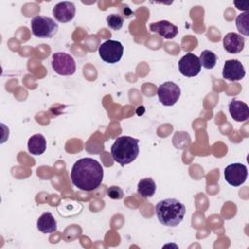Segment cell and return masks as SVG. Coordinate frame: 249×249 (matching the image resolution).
I'll return each instance as SVG.
<instances>
[{
	"instance_id": "6da1fadb",
	"label": "cell",
	"mask_w": 249,
	"mask_h": 249,
	"mask_svg": "<svg viewBox=\"0 0 249 249\" xmlns=\"http://www.w3.org/2000/svg\"><path fill=\"white\" fill-rule=\"evenodd\" d=\"M70 177L72 184L76 188L82 191L91 192L101 185L103 168L97 160L91 158H83L73 164Z\"/></svg>"
},
{
	"instance_id": "7a4b0ae2",
	"label": "cell",
	"mask_w": 249,
	"mask_h": 249,
	"mask_svg": "<svg viewBox=\"0 0 249 249\" xmlns=\"http://www.w3.org/2000/svg\"><path fill=\"white\" fill-rule=\"evenodd\" d=\"M155 210L160 223L166 227L178 226L186 214L185 205L176 198H165L159 201Z\"/></svg>"
},
{
	"instance_id": "3957f363",
	"label": "cell",
	"mask_w": 249,
	"mask_h": 249,
	"mask_svg": "<svg viewBox=\"0 0 249 249\" xmlns=\"http://www.w3.org/2000/svg\"><path fill=\"white\" fill-rule=\"evenodd\" d=\"M139 154V140L131 136L118 137L111 147L113 160L124 166L132 162Z\"/></svg>"
},
{
	"instance_id": "277c9868",
	"label": "cell",
	"mask_w": 249,
	"mask_h": 249,
	"mask_svg": "<svg viewBox=\"0 0 249 249\" xmlns=\"http://www.w3.org/2000/svg\"><path fill=\"white\" fill-rule=\"evenodd\" d=\"M32 34L38 38H52L57 32V23L49 17L35 16L30 22Z\"/></svg>"
},
{
	"instance_id": "5b68a950",
	"label": "cell",
	"mask_w": 249,
	"mask_h": 249,
	"mask_svg": "<svg viewBox=\"0 0 249 249\" xmlns=\"http://www.w3.org/2000/svg\"><path fill=\"white\" fill-rule=\"evenodd\" d=\"M98 53L103 61L114 64L121 60L124 53V46L119 41L107 40L99 46Z\"/></svg>"
},
{
	"instance_id": "8992f818",
	"label": "cell",
	"mask_w": 249,
	"mask_h": 249,
	"mask_svg": "<svg viewBox=\"0 0 249 249\" xmlns=\"http://www.w3.org/2000/svg\"><path fill=\"white\" fill-rule=\"evenodd\" d=\"M52 67L55 73L62 76L73 75L76 71L74 58L70 54L62 52H57L53 54Z\"/></svg>"
},
{
	"instance_id": "52a82bcc",
	"label": "cell",
	"mask_w": 249,
	"mask_h": 249,
	"mask_svg": "<svg viewBox=\"0 0 249 249\" xmlns=\"http://www.w3.org/2000/svg\"><path fill=\"white\" fill-rule=\"evenodd\" d=\"M181 94L178 85L173 82H165L158 88V97L160 102L164 106L174 105Z\"/></svg>"
},
{
	"instance_id": "ba28073f",
	"label": "cell",
	"mask_w": 249,
	"mask_h": 249,
	"mask_svg": "<svg viewBox=\"0 0 249 249\" xmlns=\"http://www.w3.org/2000/svg\"><path fill=\"white\" fill-rule=\"evenodd\" d=\"M247 175H248L247 167L244 164L239 162H235L228 165L224 171L225 180L231 186H233V187H238L242 185L246 181Z\"/></svg>"
},
{
	"instance_id": "9c48e42d",
	"label": "cell",
	"mask_w": 249,
	"mask_h": 249,
	"mask_svg": "<svg viewBox=\"0 0 249 249\" xmlns=\"http://www.w3.org/2000/svg\"><path fill=\"white\" fill-rule=\"evenodd\" d=\"M179 72L185 77H195L199 74L201 64L199 58L192 53H186L178 62Z\"/></svg>"
},
{
	"instance_id": "30bf717a",
	"label": "cell",
	"mask_w": 249,
	"mask_h": 249,
	"mask_svg": "<svg viewBox=\"0 0 249 249\" xmlns=\"http://www.w3.org/2000/svg\"><path fill=\"white\" fill-rule=\"evenodd\" d=\"M223 78L231 82L240 81L245 76V69L243 64L237 59H229L225 62L223 67Z\"/></svg>"
},
{
	"instance_id": "8fae6325",
	"label": "cell",
	"mask_w": 249,
	"mask_h": 249,
	"mask_svg": "<svg viewBox=\"0 0 249 249\" xmlns=\"http://www.w3.org/2000/svg\"><path fill=\"white\" fill-rule=\"evenodd\" d=\"M76 14L75 5L72 2L64 1L57 3L53 9V15L54 18L62 23L71 21Z\"/></svg>"
},
{
	"instance_id": "7c38bea8",
	"label": "cell",
	"mask_w": 249,
	"mask_h": 249,
	"mask_svg": "<svg viewBox=\"0 0 249 249\" xmlns=\"http://www.w3.org/2000/svg\"><path fill=\"white\" fill-rule=\"evenodd\" d=\"M244 38L237 33L230 32L227 33L223 38V46L224 49L232 54L240 53L244 48Z\"/></svg>"
},
{
	"instance_id": "4fadbf2b",
	"label": "cell",
	"mask_w": 249,
	"mask_h": 249,
	"mask_svg": "<svg viewBox=\"0 0 249 249\" xmlns=\"http://www.w3.org/2000/svg\"><path fill=\"white\" fill-rule=\"evenodd\" d=\"M149 28L152 32L157 33L165 39H172L178 34V27L167 20L153 22L150 24Z\"/></svg>"
},
{
	"instance_id": "5bb4252c",
	"label": "cell",
	"mask_w": 249,
	"mask_h": 249,
	"mask_svg": "<svg viewBox=\"0 0 249 249\" xmlns=\"http://www.w3.org/2000/svg\"><path fill=\"white\" fill-rule=\"evenodd\" d=\"M229 111L231 118L236 122H245L249 118V107L243 101L231 100L229 104Z\"/></svg>"
},
{
	"instance_id": "9a60e30c",
	"label": "cell",
	"mask_w": 249,
	"mask_h": 249,
	"mask_svg": "<svg viewBox=\"0 0 249 249\" xmlns=\"http://www.w3.org/2000/svg\"><path fill=\"white\" fill-rule=\"evenodd\" d=\"M37 229L43 233H51L57 230V224L51 212L43 213L37 220Z\"/></svg>"
},
{
	"instance_id": "2e32d148",
	"label": "cell",
	"mask_w": 249,
	"mask_h": 249,
	"mask_svg": "<svg viewBox=\"0 0 249 249\" xmlns=\"http://www.w3.org/2000/svg\"><path fill=\"white\" fill-rule=\"evenodd\" d=\"M27 148H28V152L31 155H35V156L42 155L47 148L46 138L44 137V135L40 133L32 135L28 140Z\"/></svg>"
},
{
	"instance_id": "e0dca14e",
	"label": "cell",
	"mask_w": 249,
	"mask_h": 249,
	"mask_svg": "<svg viewBox=\"0 0 249 249\" xmlns=\"http://www.w3.org/2000/svg\"><path fill=\"white\" fill-rule=\"evenodd\" d=\"M157 190L155 181L152 178L141 179L137 184V193L144 198L152 197Z\"/></svg>"
},
{
	"instance_id": "ac0fdd59",
	"label": "cell",
	"mask_w": 249,
	"mask_h": 249,
	"mask_svg": "<svg viewBox=\"0 0 249 249\" xmlns=\"http://www.w3.org/2000/svg\"><path fill=\"white\" fill-rule=\"evenodd\" d=\"M198 58H199L200 64L206 69H212L216 65V62H217L216 54L209 50L202 51V53H200Z\"/></svg>"
},
{
	"instance_id": "d6986e66",
	"label": "cell",
	"mask_w": 249,
	"mask_h": 249,
	"mask_svg": "<svg viewBox=\"0 0 249 249\" xmlns=\"http://www.w3.org/2000/svg\"><path fill=\"white\" fill-rule=\"evenodd\" d=\"M235 24L238 31L241 34L248 36L249 35V13L245 12L238 15L235 20Z\"/></svg>"
},
{
	"instance_id": "ffe728a7",
	"label": "cell",
	"mask_w": 249,
	"mask_h": 249,
	"mask_svg": "<svg viewBox=\"0 0 249 249\" xmlns=\"http://www.w3.org/2000/svg\"><path fill=\"white\" fill-rule=\"evenodd\" d=\"M107 25L113 30H119L123 27L124 18L119 14H110L106 18Z\"/></svg>"
},
{
	"instance_id": "44dd1931",
	"label": "cell",
	"mask_w": 249,
	"mask_h": 249,
	"mask_svg": "<svg viewBox=\"0 0 249 249\" xmlns=\"http://www.w3.org/2000/svg\"><path fill=\"white\" fill-rule=\"evenodd\" d=\"M107 196L112 199H121L124 196V192L120 187L112 186L107 190Z\"/></svg>"
},
{
	"instance_id": "7402d4cb",
	"label": "cell",
	"mask_w": 249,
	"mask_h": 249,
	"mask_svg": "<svg viewBox=\"0 0 249 249\" xmlns=\"http://www.w3.org/2000/svg\"><path fill=\"white\" fill-rule=\"evenodd\" d=\"M234 5L237 7L238 10H243V11H246L248 10L249 8V4L248 3H239V2H234Z\"/></svg>"
}]
</instances>
